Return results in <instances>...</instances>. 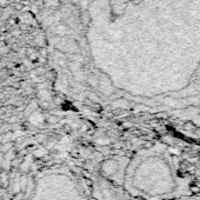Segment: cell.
Returning a JSON list of instances; mask_svg holds the SVG:
<instances>
[{"label": "cell", "instance_id": "obj_1", "mask_svg": "<svg viewBox=\"0 0 200 200\" xmlns=\"http://www.w3.org/2000/svg\"><path fill=\"white\" fill-rule=\"evenodd\" d=\"M80 18H81V21L83 24H87L89 23V20H90V18H89V14H88V12H86V11H83L81 13V16H80Z\"/></svg>", "mask_w": 200, "mask_h": 200}, {"label": "cell", "instance_id": "obj_2", "mask_svg": "<svg viewBox=\"0 0 200 200\" xmlns=\"http://www.w3.org/2000/svg\"><path fill=\"white\" fill-rule=\"evenodd\" d=\"M8 4H9L8 0H0V7H2V8L7 7Z\"/></svg>", "mask_w": 200, "mask_h": 200}, {"label": "cell", "instance_id": "obj_3", "mask_svg": "<svg viewBox=\"0 0 200 200\" xmlns=\"http://www.w3.org/2000/svg\"><path fill=\"white\" fill-rule=\"evenodd\" d=\"M1 8H2V7H0V9H1ZM0 12H1V11H0Z\"/></svg>", "mask_w": 200, "mask_h": 200}]
</instances>
